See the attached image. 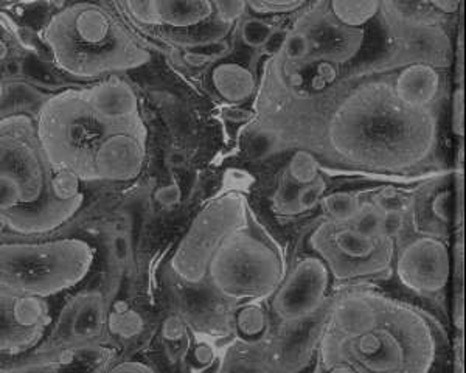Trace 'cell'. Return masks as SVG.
Segmentation results:
<instances>
[{
    "mask_svg": "<svg viewBox=\"0 0 466 373\" xmlns=\"http://www.w3.org/2000/svg\"><path fill=\"white\" fill-rule=\"evenodd\" d=\"M44 41L59 69L85 80L133 69L148 59L103 6L87 2L55 13L44 28Z\"/></svg>",
    "mask_w": 466,
    "mask_h": 373,
    "instance_id": "1",
    "label": "cell"
},
{
    "mask_svg": "<svg viewBox=\"0 0 466 373\" xmlns=\"http://www.w3.org/2000/svg\"><path fill=\"white\" fill-rule=\"evenodd\" d=\"M2 293L52 297L83 282L94 249L80 238L10 241L0 251Z\"/></svg>",
    "mask_w": 466,
    "mask_h": 373,
    "instance_id": "2",
    "label": "cell"
},
{
    "mask_svg": "<svg viewBox=\"0 0 466 373\" xmlns=\"http://www.w3.org/2000/svg\"><path fill=\"white\" fill-rule=\"evenodd\" d=\"M37 137L52 168H67L94 181V156L112 129L96 117L85 91H64L37 112Z\"/></svg>",
    "mask_w": 466,
    "mask_h": 373,
    "instance_id": "3",
    "label": "cell"
},
{
    "mask_svg": "<svg viewBox=\"0 0 466 373\" xmlns=\"http://www.w3.org/2000/svg\"><path fill=\"white\" fill-rule=\"evenodd\" d=\"M285 277L279 252L250 232L239 229L213 256L207 278L223 297L258 302L270 297Z\"/></svg>",
    "mask_w": 466,
    "mask_h": 373,
    "instance_id": "4",
    "label": "cell"
},
{
    "mask_svg": "<svg viewBox=\"0 0 466 373\" xmlns=\"http://www.w3.org/2000/svg\"><path fill=\"white\" fill-rule=\"evenodd\" d=\"M244 227H248V204L241 195L230 193L213 199L193 219L176 247L171 257L173 271L188 285L204 282L218 249Z\"/></svg>",
    "mask_w": 466,
    "mask_h": 373,
    "instance_id": "5",
    "label": "cell"
},
{
    "mask_svg": "<svg viewBox=\"0 0 466 373\" xmlns=\"http://www.w3.org/2000/svg\"><path fill=\"white\" fill-rule=\"evenodd\" d=\"M2 176L21 192L22 207L43 203L50 195L48 182L52 166L37 137L36 122L27 114H11L2 118ZM19 207V208H22Z\"/></svg>",
    "mask_w": 466,
    "mask_h": 373,
    "instance_id": "6",
    "label": "cell"
},
{
    "mask_svg": "<svg viewBox=\"0 0 466 373\" xmlns=\"http://www.w3.org/2000/svg\"><path fill=\"white\" fill-rule=\"evenodd\" d=\"M351 364L360 373H426L430 353L423 347H408L395 331L378 324L375 328L347 339Z\"/></svg>",
    "mask_w": 466,
    "mask_h": 373,
    "instance_id": "7",
    "label": "cell"
},
{
    "mask_svg": "<svg viewBox=\"0 0 466 373\" xmlns=\"http://www.w3.org/2000/svg\"><path fill=\"white\" fill-rule=\"evenodd\" d=\"M331 276L320 257H302L270 296L272 313L285 324L302 322L313 316L329 294Z\"/></svg>",
    "mask_w": 466,
    "mask_h": 373,
    "instance_id": "8",
    "label": "cell"
},
{
    "mask_svg": "<svg viewBox=\"0 0 466 373\" xmlns=\"http://www.w3.org/2000/svg\"><path fill=\"white\" fill-rule=\"evenodd\" d=\"M395 269L400 282L415 293H441L450 282V249L437 237H417L398 252Z\"/></svg>",
    "mask_w": 466,
    "mask_h": 373,
    "instance_id": "9",
    "label": "cell"
},
{
    "mask_svg": "<svg viewBox=\"0 0 466 373\" xmlns=\"http://www.w3.org/2000/svg\"><path fill=\"white\" fill-rule=\"evenodd\" d=\"M386 238H371L356 232L349 224H325L314 235L313 243L331 274L339 277L353 276V265L375 257Z\"/></svg>",
    "mask_w": 466,
    "mask_h": 373,
    "instance_id": "10",
    "label": "cell"
},
{
    "mask_svg": "<svg viewBox=\"0 0 466 373\" xmlns=\"http://www.w3.org/2000/svg\"><path fill=\"white\" fill-rule=\"evenodd\" d=\"M46 298L28 294L2 293V350H25L47 326Z\"/></svg>",
    "mask_w": 466,
    "mask_h": 373,
    "instance_id": "11",
    "label": "cell"
},
{
    "mask_svg": "<svg viewBox=\"0 0 466 373\" xmlns=\"http://www.w3.org/2000/svg\"><path fill=\"white\" fill-rule=\"evenodd\" d=\"M144 162L145 140L136 129L111 131L94 156V181H133Z\"/></svg>",
    "mask_w": 466,
    "mask_h": 373,
    "instance_id": "12",
    "label": "cell"
},
{
    "mask_svg": "<svg viewBox=\"0 0 466 373\" xmlns=\"http://www.w3.org/2000/svg\"><path fill=\"white\" fill-rule=\"evenodd\" d=\"M90 109L112 131L138 128V100L131 85L122 78H107L85 89Z\"/></svg>",
    "mask_w": 466,
    "mask_h": 373,
    "instance_id": "13",
    "label": "cell"
},
{
    "mask_svg": "<svg viewBox=\"0 0 466 373\" xmlns=\"http://www.w3.org/2000/svg\"><path fill=\"white\" fill-rule=\"evenodd\" d=\"M83 203L85 197L75 201H59L48 195L43 203L36 206L16 208L8 214H2V219L10 229L21 234H43L69 221L80 210Z\"/></svg>",
    "mask_w": 466,
    "mask_h": 373,
    "instance_id": "14",
    "label": "cell"
},
{
    "mask_svg": "<svg viewBox=\"0 0 466 373\" xmlns=\"http://www.w3.org/2000/svg\"><path fill=\"white\" fill-rule=\"evenodd\" d=\"M381 318L382 311L377 298L355 294L342 298L336 305L331 322L345 339H353L356 336L375 328L381 322Z\"/></svg>",
    "mask_w": 466,
    "mask_h": 373,
    "instance_id": "15",
    "label": "cell"
},
{
    "mask_svg": "<svg viewBox=\"0 0 466 373\" xmlns=\"http://www.w3.org/2000/svg\"><path fill=\"white\" fill-rule=\"evenodd\" d=\"M440 92V75L432 66L410 65L395 80V96L409 109H424Z\"/></svg>",
    "mask_w": 466,
    "mask_h": 373,
    "instance_id": "16",
    "label": "cell"
},
{
    "mask_svg": "<svg viewBox=\"0 0 466 373\" xmlns=\"http://www.w3.org/2000/svg\"><path fill=\"white\" fill-rule=\"evenodd\" d=\"M66 316V331L74 342H86L100 335L107 318L100 294H83Z\"/></svg>",
    "mask_w": 466,
    "mask_h": 373,
    "instance_id": "17",
    "label": "cell"
},
{
    "mask_svg": "<svg viewBox=\"0 0 466 373\" xmlns=\"http://www.w3.org/2000/svg\"><path fill=\"white\" fill-rule=\"evenodd\" d=\"M210 83L218 96L232 105H241L254 96L257 81L248 67L238 63H219L210 70Z\"/></svg>",
    "mask_w": 466,
    "mask_h": 373,
    "instance_id": "18",
    "label": "cell"
},
{
    "mask_svg": "<svg viewBox=\"0 0 466 373\" xmlns=\"http://www.w3.org/2000/svg\"><path fill=\"white\" fill-rule=\"evenodd\" d=\"M160 25L197 27L213 16L212 2L206 0H154Z\"/></svg>",
    "mask_w": 466,
    "mask_h": 373,
    "instance_id": "19",
    "label": "cell"
},
{
    "mask_svg": "<svg viewBox=\"0 0 466 373\" xmlns=\"http://www.w3.org/2000/svg\"><path fill=\"white\" fill-rule=\"evenodd\" d=\"M381 4L377 0H333L329 10L334 19L350 28L364 27L377 16Z\"/></svg>",
    "mask_w": 466,
    "mask_h": 373,
    "instance_id": "20",
    "label": "cell"
},
{
    "mask_svg": "<svg viewBox=\"0 0 466 373\" xmlns=\"http://www.w3.org/2000/svg\"><path fill=\"white\" fill-rule=\"evenodd\" d=\"M106 324L112 335L122 339H133L144 331L145 320L127 300L120 298L112 304Z\"/></svg>",
    "mask_w": 466,
    "mask_h": 373,
    "instance_id": "21",
    "label": "cell"
},
{
    "mask_svg": "<svg viewBox=\"0 0 466 373\" xmlns=\"http://www.w3.org/2000/svg\"><path fill=\"white\" fill-rule=\"evenodd\" d=\"M235 328L246 341H257L268 330V313L258 302H248L235 315Z\"/></svg>",
    "mask_w": 466,
    "mask_h": 373,
    "instance_id": "22",
    "label": "cell"
},
{
    "mask_svg": "<svg viewBox=\"0 0 466 373\" xmlns=\"http://www.w3.org/2000/svg\"><path fill=\"white\" fill-rule=\"evenodd\" d=\"M322 208L329 215L331 223L350 224L360 212V197L347 192H336L325 195Z\"/></svg>",
    "mask_w": 466,
    "mask_h": 373,
    "instance_id": "23",
    "label": "cell"
},
{
    "mask_svg": "<svg viewBox=\"0 0 466 373\" xmlns=\"http://www.w3.org/2000/svg\"><path fill=\"white\" fill-rule=\"evenodd\" d=\"M81 177L67 168H52L48 190L59 201H75L85 197L81 193Z\"/></svg>",
    "mask_w": 466,
    "mask_h": 373,
    "instance_id": "24",
    "label": "cell"
},
{
    "mask_svg": "<svg viewBox=\"0 0 466 373\" xmlns=\"http://www.w3.org/2000/svg\"><path fill=\"white\" fill-rule=\"evenodd\" d=\"M288 176L297 186H308L320 176L319 162L313 153L307 149H299L288 162Z\"/></svg>",
    "mask_w": 466,
    "mask_h": 373,
    "instance_id": "25",
    "label": "cell"
},
{
    "mask_svg": "<svg viewBox=\"0 0 466 373\" xmlns=\"http://www.w3.org/2000/svg\"><path fill=\"white\" fill-rule=\"evenodd\" d=\"M382 217L384 214L375 204H360V212L349 226L366 237L382 238Z\"/></svg>",
    "mask_w": 466,
    "mask_h": 373,
    "instance_id": "26",
    "label": "cell"
},
{
    "mask_svg": "<svg viewBox=\"0 0 466 373\" xmlns=\"http://www.w3.org/2000/svg\"><path fill=\"white\" fill-rule=\"evenodd\" d=\"M274 33V27L258 17H249L241 22L239 27V37L244 45L250 48H260L268 44Z\"/></svg>",
    "mask_w": 466,
    "mask_h": 373,
    "instance_id": "27",
    "label": "cell"
},
{
    "mask_svg": "<svg viewBox=\"0 0 466 373\" xmlns=\"http://www.w3.org/2000/svg\"><path fill=\"white\" fill-rule=\"evenodd\" d=\"M325 190H327V182L323 179L322 175L311 184L300 186L296 195L297 210L307 212V210L318 207L325 197Z\"/></svg>",
    "mask_w": 466,
    "mask_h": 373,
    "instance_id": "28",
    "label": "cell"
},
{
    "mask_svg": "<svg viewBox=\"0 0 466 373\" xmlns=\"http://www.w3.org/2000/svg\"><path fill=\"white\" fill-rule=\"evenodd\" d=\"M305 5L299 0H258V2H248V10L252 11L258 16L268 15H288L302 8Z\"/></svg>",
    "mask_w": 466,
    "mask_h": 373,
    "instance_id": "29",
    "label": "cell"
},
{
    "mask_svg": "<svg viewBox=\"0 0 466 373\" xmlns=\"http://www.w3.org/2000/svg\"><path fill=\"white\" fill-rule=\"evenodd\" d=\"M283 50H285L288 59L300 61V59L307 58L308 54L311 52V39L305 33L294 30V32L288 33L287 39L283 43Z\"/></svg>",
    "mask_w": 466,
    "mask_h": 373,
    "instance_id": "30",
    "label": "cell"
},
{
    "mask_svg": "<svg viewBox=\"0 0 466 373\" xmlns=\"http://www.w3.org/2000/svg\"><path fill=\"white\" fill-rule=\"evenodd\" d=\"M213 15L218 17V21L223 24H232L244 16L248 11V2L241 0H226V2H212Z\"/></svg>",
    "mask_w": 466,
    "mask_h": 373,
    "instance_id": "31",
    "label": "cell"
},
{
    "mask_svg": "<svg viewBox=\"0 0 466 373\" xmlns=\"http://www.w3.org/2000/svg\"><path fill=\"white\" fill-rule=\"evenodd\" d=\"M451 129L456 137H463V134H465V91H463V87H457L452 94Z\"/></svg>",
    "mask_w": 466,
    "mask_h": 373,
    "instance_id": "32",
    "label": "cell"
},
{
    "mask_svg": "<svg viewBox=\"0 0 466 373\" xmlns=\"http://www.w3.org/2000/svg\"><path fill=\"white\" fill-rule=\"evenodd\" d=\"M129 15L136 21L144 24V25H160L157 11L154 5V0H147V2H127L125 4Z\"/></svg>",
    "mask_w": 466,
    "mask_h": 373,
    "instance_id": "33",
    "label": "cell"
},
{
    "mask_svg": "<svg viewBox=\"0 0 466 373\" xmlns=\"http://www.w3.org/2000/svg\"><path fill=\"white\" fill-rule=\"evenodd\" d=\"M375 206H377L382 214H403L404 210L408 208V201L403 195L395 192V190H386V192L380 193L377 199H375Z\"/></svg>",
    "mask_w": 466,
    "mask_h": 373,
    "instance_id": "34",
    "label": "cell"
},
{
    "mask_svg": "<svg viewBox=\"0 0 466 373\" xmlns=\"http://www.w3.org/2000/svg\"><path fill=\"white\" fill-rule=\"evenodd\" d=\"M160 335L167 342H179L186 338L187 324L186 320L182 319L180 316L171 315L164 320L162 328H160Z\"/></svg>",
    "mask_w": 466,
    "mask_h": 373,
    "instance_id": "35",
    "label": "cell"
},
{
    "mask_svg": "<svg viewBox=\"0 0 466 373\" xmlns=\"http://www.w3.org/2000/svg\"><path fill=\"white\" fill-rule=\"evenodd\" d=\"M191 359L198 368H210L215 363V348L208 342H197L191 350Z\"/></svg>",
    "mask_w": 466,
    "mask_h": 373,
    "instance_id": "36",
    "label": "cell"
},
{
    "mask_svg": "<svg viewBox=\"0 0 466 373\" xmlns=\"http://www.w3.org/2000/svg\"><path fill=\"white\" fill-rule=\"evenodd\" d=\"M180 197H182V190L177 184L160 186L154 193V199L164 207H175L180 203Z\"/></svg>",
    "mask_w": 466,
    "mask_h": 373,
    "instance_id": "37",
    "label": "cell"
},
{
    "mask_svg": "<svg viewBox=\"0 0 466 373\" xmlns=\"http://www.w3.org/2000/svg\"><path fill=\"white\" fill-rule=\"evenodd\" d=\"M432 215L440 223L450 224L451 221V193L440 192L431 206Z\"/></svg>",
    "mask_w": 466,
    "mask_h": 373,
    "instance_id": "38",
    "label": "cell"
},
{
    "mask_svg": "<svg viewBox=\"0 0 466 373\" xmlns=\"http://www.w3.org/2000/svg\"><path fill=\"white\" fill-rule=\"evenodd\" d=\"M403 214H387L382 217L381 237L386 240H390L397 237L403 229Z\"/></svg>",
    "mask_w": 466,
    "mask_h": 373,
    "instance_id": "39",
    "label": "cell"
},
{
    "mask_svg": "<svg viewBox=\"0 0 466 373\" xmlns=\"http://www.w3.org/2000/svg\"><path fill=\"white\" fill-rule=\"evenodd\" d=\"M112 254L116 257V261L127 263V258L131 256V243L127 235H116L112 240Z\"/></svg>",
    "mask_w": 466,
    "mask_h": 373,
    "instance_id": "40",
    "label": "cell"
},
{
    "mask_svg": "<svg viewBox=\"0 0 466 373\" xmlns=\"http://www.w3.org/2000/svg\"><path fill=\"white\" fill-rule=\"evenodd\" d=\"M109 373H157L149 364L142 361H125V363L116 364Z\"/></svg>",
    "mask_w": 466,
    "mask_h": 373,
    "instance_id": "41",
    "label": "cell"
},
{
    "mask_svg": "<svg viewBox=\"0 0 466 373\" xmlns=\"http://www.w3.org/2000/svg\"><path fill=\"white\" fill-rule=\"evenodd\" d=\"M431 6H434L440 13H446V15H452L459 10L461 2L459 0H437V2H431Z\"/></svg>",
    "mask_w": 466,
    "mask_h": 373,
    "instance_id": "42",
    "label": "cell"
},
{
    "mask_svg": "<svg viewBox=\"0 0 466 373\" xmlns=\"http://www.w3.org/2000/svg\"><path fill=\"white\" fill-rule=\"evenodd\" d=\"M186 61L190 66H195V67H201V66H204L206 63L210 61V56L198 54V52H188V54L186 55Z\"/></svg>",
    "mask_w": 466,
    "mask_h": 373,
    "instance_id": "43",
    "label": "cell"
},
{
    "mask_svg": "<svg viewBox=\"0 0 466 373\" xmlns=\"http://www.w3.org/2000/svg\"><path fill=\"white\" fill-rule=\"evenodd\" d=\"M325 373H360L351 364L345 361H334L333 366Z\"/></svg>",
    "mask_w": 466,
    "mask_h": 373,
    "instance_id": "44",
    "label": "cell"
},
{
    "mask_svg": "<svg viewBox=\"0 0 466 373\" xmlns=\"http://www.w3.org/2000/svg\"><path fill=\"white\" fill-rule=\"evenodd\" d=\"M171 166H175V168H179V166H184L186 164V156L182 155L180 151H175L170 157Z\"/></svg>",
    "mask_w": 466,
    "mask_h": 373,
    "instance_id": "45",
    "label": "cell"
}]
</instances>
